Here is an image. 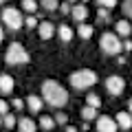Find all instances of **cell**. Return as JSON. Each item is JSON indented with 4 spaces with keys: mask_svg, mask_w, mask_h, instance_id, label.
Listing matches in <instances>:
<instances>
[{
    "mask_svg": "<svg viewBox=\"0 0 132 132\" xmlns=\"http://www.w3.org/2000/svg\"><path fill=\"white\" fill-rule=\"evenodd\" d=\"M42 97L53 108H62V106L68 104V93H66V88H62V84H57L55 79H46L42 84Z\"/></svg>",
    "mask_w": 132,
    "mask_h": 132,
    "instance_id": "cell-1",
    "label": "cell"
},
{
    "mask_svg": "<svg viewBox=\"0 0 132 132\" xmlns=\"http://www.w3.org/2000/svg\"><path fill=\"white\" fill-rule=\"evenodd\" d=\"M97 84V73L90 71V68H81V71H75L71 75V86L77 90H84V88H90V86Z\"/></svg>",
    "mask_w": 132,
    "mask_h": 132,
    "instance_id": "cell-2",
    "label": "cell"
},
{
    "mask_svg": "<svg viewBox=\"0 0 132 132\" xmlns=\"http://www.w3.org/2000/svg\"><path fill=\"white\" fill-rule=\"evenodd\" d=\"M5 60H7V64H11V66H20V64H27L29 62V53H27V48H24L20 42H13V44H9V48H7Z\"/></svg>",
    "mask_w": 132,
    "mask_h": 132,
    "instance_id": "cell-3",
    "label": "cell"
},
{
    "mask_svg": "<svg viewBox=\"0 0 132 132\" xmlns=\"http://www.w3.org/2000/svg\"><path fill=\"white\" fill-rule=\"evenodd\" d=\"M99 44H101V51L108 53V55H119L121 53V40L114 33H104L101 40H99Z\"/></svg>",
    "mask_w": 132,
    "mask_h": 132,
    "instance_id": "cell-4",
    "label": "cell"
},
{
    "mask_svg": "<svg viewBox=\"0 0 132 132\" xmlns=\"http://www.w3.org/2000/svg\"><path fill=\"white\" fill-rule=\"evenodd\" d=\"M2 22L11 31H18V29H22V13L13 7H7V9H2Z\"/></svg>",
    "mask_w": 132,
    "mask_h": 132,
    "instance_id": "cell-5",
    "label": "cell"
},
{
    "mask_svg": "<svg viewBox=\"0 0 132 132\" xmlns=\"http://www.w3.org/2000/svg\"><path fill=\"white\" fill-rule=\"evenodd\" d=\"M106 90H108L110 95H114V97H119V95L126 90V81H123V77L110 75L108 79H106Z\"/></svg>",
    "mask_w": 132,
    "mask_h": 132,
    "instance_id": "cell-6",
    "label": "cell"
},
{
    "mask_svg": "<svg viewBox=\"0 0 132 132\" xmlns=\"http://www.w3.org/2000/svg\"><path fill=\"white\" fill-rule=\"evenodd\" d=\"M119 128H117V123H114V119H110V117H99L97 119V132H117Z\"/></svg>",
    "mask_w": 132,
    "mask_h": 132,
    "instance_id": "cell-7",
    "label": "cell"
},
{
    "mask_svg": "<svg viewBox=\"0 0 132 132\" xmlns=\"http://www.w3.org/2000/svg\"><path fill=\"white\" fill-rule=\"evenodd\" d=\"M114 123H117V128H121V130H130L132 128V114L126 112V110H121V112L114 114Z\"/></svg>",
    "mask_w": 132,
    "mask_h": 132,
    "instance_id": "cell-8",
    "label": "cell"
},
{
    "mask_svg": "<svg viewBox=\"0 0 132 132\" xmlns=\"http://www.w3.org/2000/svg\"><path fill=\"white\" fill-rule=\"evenodd\" d=\"M71 15L75 22L84 24V20L88 18V9H86V5H75V7H71Z\"/></svg>",
    "mask_w": 132,
    "mask_h": 132,
    "instance_id": "cell-9",
    "label": "cell"
},
{
    "mask_svg": "<svg viewBox=\"0 0 132 132\" xmlns=\"http://www.w3.org/2000/svg\"><path fill=\"white\" fill-rule=\"evenodd\" d=\"M15 126H18L20 132H35V130H38L35 121H33V119H29V117H20L18 121H15Z\"/></svg>",
    "mask_w": 132,
    "mask_h": 132,
    "instance_id": "cell-10",
    "label": "cell"
},
{
    "mask_svg": "<svg viewBox=\"0 0 132 132\" xmlns=\"http://www.w3.org/2000/svg\"><path fill=\"white\" fill-rule=\"evenodd\" d=\"M13 77L11 75H7V73H2L0 75V93L2 95H9V93H13Z\"/></svg>",
    "mask_w": 132,
    "mask_h": 132,
    "instance_id": "cell-11",
    "label": "cell"
},
{
    "mask_svg": "<svg viewBox=\"0 0 132 132\" xmlns=\"http://www.w3.org/2000/svg\"><path fill=\"white\" fill-rule=\"evenodd\" d=\"M132 33V27L128 20H119L117 24H114V35H121V38H128Z\"/></svg>",
    "mask_w": 132,
    "mask_h": 132,
    "instance_id": "cell-12",
    "label": "cell"
},
{
    "mask_svg": "<svg viewBox=\"0 0 132 132\" xmlns=\"http://www.w3.org/2000/svg\"><path fill=\"white\" fill-rule=\"evenodd\" d=\"M38 31H40V38H42V40H48V38H53L55 27H53V22H40L38 24Z\"/></svg>",
    "mask_w": 132,
    "mask_h": 132,
    "instance_id": "cell-13",
    "label": "cell"
},
{
    "mask_svg": "<svg viewBox=\"0 0 132 132\" xmlns=\"http://www.w3.org/2000/svg\"><path fill=\"white\" fill-rule=\"evenodd\" d=\"M27 106L31 108V112H40V110H42V97H38V95H29V97H27Z\"/></svg>",
    "mask_w": 132,
    "mask_h": 132,
    "instance_id": "cell-14",
    "label": "cell"
},
{
    "mask_svg": "<svg viewBox=\"0 0 132 132\" xmlns=\"http://www.w3.org/2000/svg\"><path fill=\"white\" fill-rule=\"evenodd\" d=\"M57 35H60L62 42H71L73 40V29L68 24H62V27H57Z\"/></svg>",
    "mask_w": 132,
    "mask_h": 132,
    "instance_id": "cell-15",
    "label": "cell"
},
{
    "mask_svg": "<svg viewBox=\"0 0 132 132\" xmlns=\"http://www.w3.org/2000/svg\"><path fill=\"white\" fill-rule=\"evenodd\" d=\"M93 31H95V29L90 27V24H79V29H77V33H79V38H81V40L93 38Z\"/></svg>",
    "mask_w": 132,
    "mask_h": 132,
    "instance_id": "cell-16",
    "label": "cell"
},
{
    "mask_svg": "<svg viewBox=\"0 0 132 132\" xmlns=\"http://www.w3.org/2000/svg\"><path fill=\"white\" fill-rule=\"evenodd\" d=\"M40 128H42V130H53V128H55V121H53V117H46V114H42V117H40Z\"/></svg>",
    "mask_w": 132,
    "mask_h": 132,
    "instance_id": "cell-17",
    "label": "cell"
},
{
    "mask_svg": "<svg viewBox=\"0 0 132 132\" xmlns=\"http://www.w3.org/2000/svg\"><path fill=\"white\" fill-rule=\"evenodd\" d=\"M86 104H88L90 108H95V110H97L99 106H101V99H99V95L90 93V95H86Z\"/></svg>",
    "mask_w": 132,
    "mask_h": 132,
    "instance_id": "cell-18",
    "label": "cell"
},
{
    "mask_svg": "<svg viewBox=\"0 0 132 132\" xmlns=\"http://www.w3.org/2000/svg\"><path fill=\"white\" fill-rule=\"evenodd\" d=\"M22 9L27 11V13H35V11H38V2H35V0H22Z\"/></svg>",
    "mask_w": 132,
    "mask_h": 132,
    "instance_id": "cell-19",
    "label": "cell"
},
{
    "mask_svg": "<svg viewBox=\"0 0 132 132\" xmlns=\"http://www.w3.org/2000/svg\"><path fill=\"white\" fill-rule=\"evenodd\" d=\"M40 7L44 11H55L57 9V0H40Z\"/></svg>",
    "mask_w": 132,
    "mask_h": 132,
    "instance_id": "cell-20",
    "label": "cell"
},
{
    "mask_svg": "<svg viewBox=\"0 0 132 132\" xmlns=\"http://www.w3.org/2000/svg\"><path fill=\"white\" fill-rule=\"evenodd\" d=\"M81 117H84L86 121H90V119H95V117H97V110H95V108H90V106H86V108L81 110Z\"/></svg>",
    "mask_w": 132,
    "mask_h": 132,
    "instance_id": "cell-21",
    "label": "cell"
},
{
    "mask_svg": "<svg viewBox=\"0 0 132 132\" xmlns=\"http://www.w3.org/2000/svg\"><path fill=\"white\" fill-rule=\"evenodd\" d=\"M2 126H7L9 130H11V128H15V117H13V114H9V112L2 114Z\"/></svg>",
    "mask_w": 132,
    "mask_h": 132,
    "instance_id": "cell-22",
    "label": "cell"
},
{
    "mask_svg": "<svg viewBox=\"0 0 132 132\" xmlns=\"http://www.w3.org/2000/svg\"><path fill=\"white\" fill-rule=\"evenodd\" d=\"M22 24H27V29H35V27H38V18H33V15H29L27 20H22Z\"/></svg>",
    "mask_w": 132,
    "mask_h": 132,
    "instance_id": "cell-23",
    "label": "cell"
},
{
    "mask_svg": "<svg viewBox=\"0 0 132 132\" xmlns=\"http://www.w3.org/2000/svg\"><path fill=\"white\" fill-rule=\"evenodd\" d=\"M53 121H55V123H60V126H66V123H68V117H66L64 112H57Z\"/></svg>",
    "mask_w": 132,
    "mask_h": 132,
    "instance_id": "cell-24",
    "label": "cell"
},
{
    "mask_svg": "<svg viewBox=\"0 0 132 132\" xmlns=\"http://www.w3.org/2000/svg\"><path fill=\"white\" fill-rule=\"evenodd\" d=\"M123 13L132 18V0H123Z\"/></svg>",
    "mask_w": 132,
    "mask_h": 132,
    "instance_id": "cell-25",
    "label": "cell"
},
{
    "mask_svg": "<svg viewBox=\"0 0 132 132\" xmlns=\"http://www.w3.org/2000/svg\"><path fill=\"white\" fill-rule=\"evenodd\" d=\"M9 112V104H7L5 99H0V117H2V114H7Z\"/></svg>",
    "mask_w": 132,
    "mask_h": 132,
    "instance_id": "cell-26",
    "label": "cell"
},
{
    "mask_svg": "<svg viewBox=\"0 0 132 132\" xmlns=\"http://www.w3.org/2000/svg\"><path fill=\"white\" fill-rule=\"evenodd\" d=\"M97 2H99L101 7H106V9H110V7L117 5V0H97Z\"/></svg>",
    "mask_w": 132,
    "mask_h": 132,
    "instance_id": "cell-27",
    "label": "cell"
},
{
    "mask_svg": "<svg viewBox=\"0 0 132 132\" xmlns=\"http://www.w3.org/2000/svg\"><path fill=\"white\" fill-rule=\"evenodd\" d=\"M13 108L15 110H22L24 108V101H22V99H13Z\"/></svg>",
    "mask_w": 132,
    "mask_h": 132,
    "instance_id": "cell-28",
    "label": "cell"
},
{
    "mask_svg": "<svg viewBox=\"0 0 132 132\" xmlns=\"http://www.w3.org/2000/svg\"><path fill=\"white\" fill-rule=\"evenodd\" d=\"M57 9H62V13H71V5L68 2H62V7H57Z\"/></svg>",
    "mask_w": 132,
    "mask_h": 132,
    "instance_id": "cell-29",
    "label": "cell"
},
{
    "mask_svg": "<svg viewBox=\"0 0 132 132\" xmlns=\"http://www.w3.org/2000/svg\"><path fill=\"white\" fill-rule=\"evenodd\" d=\"M97 15H99V20H108V11H106V9H99Z\"/></svg>",
    "mask_w": 132,
    "mask_h": 132,
    "instance_id": "cell-30",
    "label": "cell"
},
{
    "mask_svg": "<svg viewBox=\"0 0 132 132\" xmlns=\"http://www.w3.org/2000/svg\"><path fill=\"white\" fill-rule=\"evenodd\" d=\"M64 132H77V128H73V126H66V130Z\"/></svg>",
    "mask_w": 132,
    "mask_h": 132,
    "instance_id": "cell-31",
    "label": "cell"
},
{
    "mask_svg": "<svg viewBox=\"0 0 132 132\" xmlns=\"http://www.w3.org/2000/svg\"><path fill=\"white\" fill-rule=\"evenodd\" d=\"M2 40H5V29L0 27V42H2Z\"/></svg>",
    "mask_w": 132,
    "mask_h": 132,
    "instance_id": "cell-32",
    "label": "cell"
},
{
    "mask_svg": "<svg viewBox=\"0 0 132 132\" xmlns=\"http://www.w3.org/2000/svg\"><path fill=\"white\" fill-rule=\"evenodd\" d=\"M128 112L132 114V99H130V101H128Z\"/></svg>",
    "mask_w": 132,
    "mask_h": 132,
    "instance_id": "cell-33",
    "label": "cell"
},
{
    "mask_svg": "<svg viewBox=\"0 0 132 132\" xmlns=\"http://www.w3.org/2000/svg\"><path fill=\"white\" fill-rule=\"evenodd\" d=\"M71 2H77V0H68V5H71Z\"/></svg>",
    "mask_w": 132,
    "mask_h": 132,
    "instance_id": "cell-34",
    "label": "cell"
},
{
    "mask_svg": "<svg viewBox=\"0 0 132 132\" xmlns=\"http://www.w3.org/2000/svg\"><path fill=\"white\" fill-rule=\"evenodd\" d=\"M0 5H5V0H0Z\"/></svg>",
    "mask_w": 132,
    "mask_h": 132,
    "instance_id": "cell-35",
    "label": "cell"
},
{
    "mask_svg": "<svg viewBox=\"0 0 132 132\" xmlns=\"http://www.w3.org/2000/svg\"><path fill=\"white\" fill-rule=\"evenodd\" d=\"M0 126H2V117H0Z\"/></svg>",
    "mask_w": 132,
    "mask_h": 132,
    "instance_id": "cell-36",
    "label": "cell"
},
{
    "mask_svg": "<svg viewBox=\"0 0 132 132\" xmlns=\"http://www.w3.org/2000/svg\"><path fill=\"white\" fill-rule=\"evenodd\" d=\"M81 2H88V0H81Z\"/></svg>",
    "mask_w": 132,
    "mask_h": 132,
    "instance_id": "cell-37",
    "label": "cell"
}]
</instances>
